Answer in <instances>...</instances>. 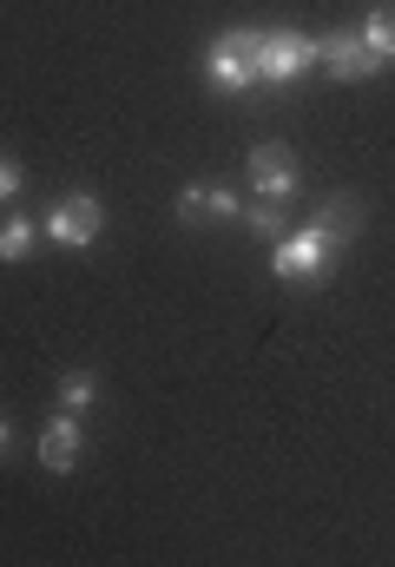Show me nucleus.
I'll return each instance as SVG.
<instances>
[{"instance_id": "6", "label": "nucleus", "mask_w": 395, "mask_h": 567, "mask_svg": "<svg viewBox=\"0 0 395 567\" xmlns=\"http://www.w3.org/2000/svg\"><path fill=\"white\" fill-rule=\"evenodd\" d=\"M178 225H245V198L231 185H185L171 198Z\"/></svg>"}, {"instance_id": "8", "label": "nucleus", "mask_w": 395, "mask_h": 567, "mask_svg": "<svg viewBox=\"0 0 395 567\" xmlns=\"http://www.w3.org/2000/svg\"><path fill=\"white\" fill-rule=\"evenodd\" d=\"M80 416L73 410H53L46 423H40V468H53V475H66L73 462H80Z\"/></svg>"}, {"instance_id": "1", "label": "nucleus", "mask_w": 395, "mask_h": 567, "mask_svg": "<svg viewBox=\"0 0 395 567\" xmlns=\"http://www.w3.org/2000/svg\"><path fill=\"white\" fill-rule=\"evenodd\" d=\"M356 231H363V212H356L350 198H330L316 218H303L297 231L277 238V251H270L277 284H323L330 278V265H336V251H343Z\"/></svg>"}, {"instance_id": "3", "label": "nucleus", "mask_w": 395, "mask_h": 567, "mask_svg": "<svg viewBox=\"0 0 395 567\" xmlns=\"http://www.w3.org/2000/svg\"><path fill=\"white\" fill-rule=\"evenodd\" d=\"M40 231H46V245H60V251H86V245H100V231H106V205H100L93 192H66V198L46 205Z\"/></svg>"}, {"instance_id": "13", "label": "nucleus", "mask_w": 395, "mask_h": 567, "mask_svg": "<svg viewBox=\"0 0 395 567\" xmlns=\"http://www.w3.org/2000/svg\"><path fill=\"white\" fill-rule=\"evenodd\" d=\"M20 185H27V172H20L13 158H0V205H7V198H20Z\"/></svg>"}, {"instance_id": "11", "label": "nucleus", "mask_w": 395, "mask_h": 567, "mask_svg": "<svg viewBox=\"0 0 395 567\" xmlns=\"http://www.w3.org/2000/svg\"><path fill=\"white\" fill-rule=\"evenodd\" d=\"M363 47H370L383 66H395V7H376V13L363 20Z\"/></svg>"}, {"instance_id": "10", "label": "nucleus", "mask_w": 395, "mask_h": 567, "mask_svg": "<svg viewBox=\"0 0 395 567\" xmlns=\"http://www.w3.org/2000/svg\"><path fill=\"white\" fill-rule=\"evenodd\" d=\"M40 245V225L33 218H0V265H27Z\"/></svg>"}, {"instance_id": "12", "label": "nucleus", "mask_w": 395, "mask_h": 567, "mask_svg": "<svg viewBox=\"0 0 395 567\" xmlns=\"http://www.w3.org/2000/svg\"><path fill=\"white\" fill-rule=\"evenodd\" d=\"M245 225H251V231H263V238H283V205H245Z\"/></svg>"}, {"instance_id": "4", "label": "nucleus", "mask_w": 395, "mask_h": 567, "mask_svg": "<svg viewBox=\"0 0 395 567\" xmlns=\"http://www.w3.org/2000/svg\"><path fill=\"white\" fill-rule=\"evenodd\" d=\"M251 47H258V27H225V33L205 47V80H211V93H251V86H258Z\"/></svg>"}, {"instance_id": "5", "label": "nucleus", "mask_w": 395, "mask_h": 567, "mask_svg": "<svg viewBox=\"0 0 395 567\" xmlns=\"http://www.w3.org/2000/svg\"><path fill=\"white\" fill-rule=\"evenodd\" d=\"M245 172H251V192H258L263 205H290V198H297V158H290V145L283 140L251 145Z\"/></svg>"}, {"instance_id": "7", "label": "nucleus", "mask_w": 395, "mask_h": 567, "mask_svg": "<svg viewBox=\"0 0 395 567\" xmlns=\"http://www.w3.org/2000/svg\"><path fill=\"white\" fill-rule=\"evenodd\" d=\"M316 66L330 73V80H370V73H383V60L363 47V33H350V27H336L330 40H316Z\"/></svg>"}, {"instance_id": "2", "label": "nucleus", "mask_w": 395, "mask_h": 567, "mask_svg": "<svg viewBox=\"0 0 395 567\" xmlns=\"http://www.w3.org/2000/svg\"><path fill=\"white\" fill-rule=\"evenodd\" d=\"M310 66H316V40L310 33H297V27H258V47H251L258 86H290Z\"/></svg>"}, {"instance_id": "9", "label": "nucleus", "mask_w": 395, "mask_h": 567, "mask_svg": "<svg viewBox=\"0 0 395 567\" xmlns=\"http://www.w3.org/2000/svg\"><path fill=\"white\" fill-rule=\"evenodd\" d=\"M100 396H106V383H100L93 370H66V377H60V410L86 416V410H100Z\"/></svg>"}, {"instance_id": "14", "label": "nucleus", "mask_w": 395, "mask_h": 567, "mask_svg": "<svg viewBox=\"0 0 395 567\" xmlns=\"http://www.w3.org/2000/svg\"><path fill=\"white\" fill-rule=\"evenodd\" d=\"M7 449H13V429L0 423V462H7Z\"/></svg>"}]
</instances>
